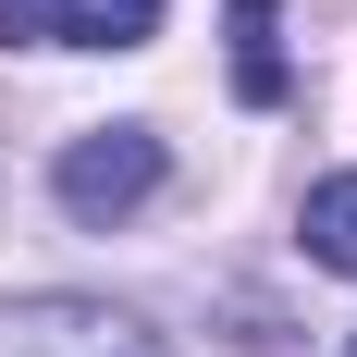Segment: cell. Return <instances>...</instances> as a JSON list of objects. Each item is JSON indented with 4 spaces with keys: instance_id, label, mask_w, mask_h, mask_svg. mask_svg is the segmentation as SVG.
<instances>
[{
    "instance_id": "cell-1",
    "label": "cell",
    "mask_w": 357,
    "mask_h": 357,
    "mask_svg": "<svg viewBox=\"0 0 357 357\" xmlns=\"http://www.w3.org/2000/svg\"><path fill=\"white\" fill-rule=\"evenodd\" d=\"M62 210L74 222H123V210H148V197H160V136H148V123H99V136H74L62 148Z\"/></svg>"
},
{
    "instance_id": "cell-2",
    "label": "cell",
    "mask_w": 357,
    "mask_h": 357,
    "mask_svg": "<svg viewBox=\"0 0 357 357\" xmlns=\"http://www.w3.org/2000/svg\"><path fill=\"white\" fill-rule=\"evenodd\" d=\"M0 357H160V345L99 296H25V308H0Z\"/></svg>"
},
{
    "instance_id": "cell-3",
    "label": "cell",
    "mask_w": 357,
    "mask_h": 357,
    "mask_svg": "<svg viewBox=\"0 0 357 357\" xmlns=\"http://www.w3.org/2000/svg\"><path fill=\"white\" fill-rule=\"evenodd\" d=\"M25 37H50V50H148L160 37V0H50Z\"/></svg>"
},
{
    "instance_id": "cell-4",
    "label": "cell",
    "mask_w": 357,
    "mask_h": 357,
    "mask_svg": "<svg viewBox=\"0 0 357 357\" xmlns=\"http://www.w3.org/2000/svg\"><path fill=\"white\" fill-rule=\"evenodd\" d=\"M296 234H308V259H321V271H357V173L308 185V222H296Z\"/></svg>"
},
{
    "instance_id": "cell-5",
    "label": "cell",
    "mask_w": 357,
    "mask_h": 357,
    "mask_svg": "<svg viewBox=\"0 0 357 357\" xmlns=\"http://www.w3.org/2000/svg\"><path fill=\"white\" fill-rule=\"evenodd\" d=\"M234 99H284V50H271V0H234Z\"/></svg>"
},
{
    "instance_id": "cell-6",
    "label": "cell",
    "mask_w": 357,
    "mask_h": 357,
    "mask_svg": "<svg viewBox=\"0 0 357 357\" xmlns=\"http://www.w3.org/2000/svg\"><path fill=\"white\" fill-rule=\"evenodd\" d=\"M345 357H357V345H345Z\"/></svg>"
}]
</instances>
